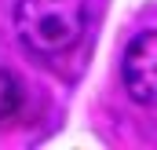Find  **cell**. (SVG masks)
Wrapping results in <instances>:
<instances>
[{
    "instance_id": "cell-1",
    "label": "cell",
    "mask_w": 157,
    "mask_h": 150,
    "mask_svg": "<svg viewBox=\"0 0 157 150\" xmlns=\"http://www.w3.org/2000/svg\"><path fill=\"white\" fill-rule=\"evenodd\" d=\"M15 30L33 59L62 62L80 48L88 33V4L84 0H18Z\"/></svg>"
},
{
    "instance_id": "cell-3",
    "label": "cell",
    "mask_w": 157,
    "mask_h": 150,
    "mask_svg": "<svg viewBox=\"0 0 157 150\" xmlns=\"http://www.w3.org/2000/svg\"><path fill=\"white\" fill-rule=\"evenodd\" d=\"M22 103H26V92H22L18 77L0 70V124H11L22 113Z\"/></svg>"
},
{
    "instance_id": "cell-2",
    "label": "cell",
    "mask_w": 157,
    "mask_h": 150,
    "mask_svg": "<svg viewBox=\"0 0 157 150\" xmlns=\"http://www.w3.org/2000/svg\"><path fill=\"white\" fill-rule=\"evenodd\" d=\"M121 81L139 106H157V30L139 33L128 44L121 62Z\"/></svg>"
}]
</instances>
